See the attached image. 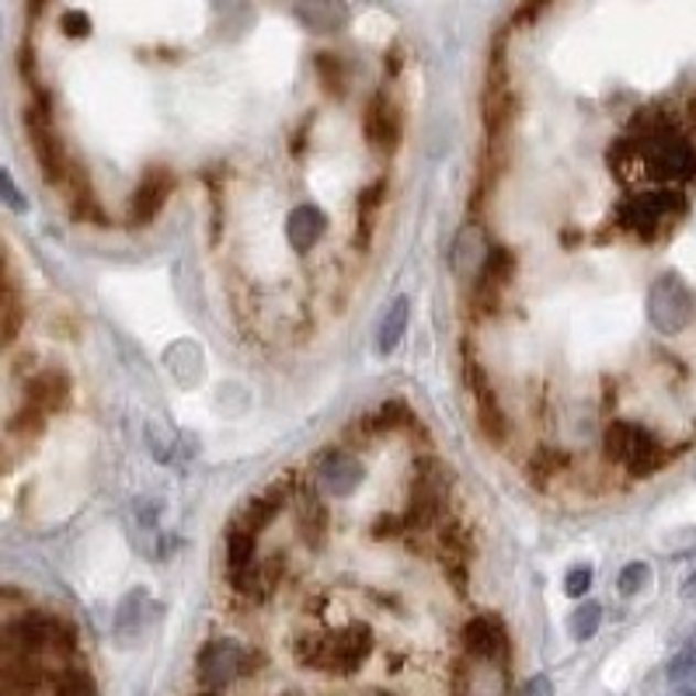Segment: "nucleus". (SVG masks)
<instances>
[{
	"label": "nucleus",
	"mask_w": 696,
	"mask_h": 696,
	"mask_svg": "<svg viewBox=\"0 0 696 696\" xmlns=\"http://www.w3.org/2000/svg\"><path fill=\"white\" fill-rule=\"evenodd\" d=\"M589 589H592V572L589 568H575V572H568V578H564V592H568L572 599H581Z\"/></svg>",
	"instance_id": "41"
},
{
	"label": "nucleus",
	"mask_w": 696,
	"mask_h": 696,
	"mask_svg": "<svg viewBox=\"0 0 696 696\" xmlns=\"http://www.w3.org/2000/svg\"><path fill=\"white\" fill-rule=\"evenodd\" d=\"M25 398L39 411H46V415L63 411L70 404V377L63 373V369H42V373H35L25 383Z\"/></svg>",
	"instance_id": "20"
},
{
	"label": "nucleus",
	"mask_w": 696,
	"mask_h": 696,
	"mask_svg": "<svg viewBox=\"0 0 696 696\" xmlns=\"http://www.w3.org/2000/svg\"><path fill=\"white\" fill-rule=\"evenodd\" d=\"M683 596L696 602V572H693V575L686 578V585H683Z\"/></svg>",
	"instance_id": "49"
},
{
	"label": "nucleus",
	"mask_w": 696,
	"mask_h": 696,
	"mask_svg": "<svg viewBox=\"0 0 696 696\" xmlns=\"http://www.w3.org/2000/svg\"><path fill=\"white\" fill-rule=\"evenodd\" d=\"M63 185H67V195H70V216L77 224H95V227H108V213L101 209V203L95 199V188H91V178H87V171L80 164L70 161L67 167V178H63Z\"/></svg>",
	"instance_id": "18"
},
{
	"label": "nucleus",
	"mask_w": 696,
	"mask_h": 696,
	"mask_svg": "<svg viewBox=\"0 0 696 696\" xmlns=\"http://www.w3.org/2000/svg\"><path fill=\"white\" fill-rule=\"evenodd\" d=\"M59 29L67 39H87L91 35V18H87L84 11H67L59 18Z\"/></svg>",
	"instance_id": "40"
},
{
	"label": "nucleus",
	"mask_w": 696,
	"mask_h": 696,
	"mask_svg": "<svg viewBox=\"0 0 696 696\" xmlns=\"http://www.w3.org/2000/svg\"><path fill=\"white\" fill-rule=\"evenodd\" d=\"M254 665H258V655H251L244 644L227 641V638L224 641H209L199 651V662H195V668H199V679H203L206 689H224L233 679L248 676Z\"/></svg>",
	"instance_id": "11"
},
{
	"label": "nucleus",
	"mask_w": 696,
	"mask_h": 696,
	"mask_svg": "<svg viewBox=\"0 0 696 696\" xmlns=\"http://www.w3.org/2000/svg\"><path fill=\"white\" fill-rule=\"evenodd\" d=\"M324 230H328V216H324V209L314 206V203L296 206L286 220V237H290L296 254H311L324 237Z\"/></svg>",
	"instance_id": "22"
},
{
	"label": "nucleus",
	"mask_w": 696,
	"mask_h": 696,
	"mask_svg": "<svg viewBox=\"0 0 696 696\" xmlns=\"http://www.w3.org/2000/svg\"><path fill=\"white\" fill-rule=\"evenodd\" d=\"M554 4V0H522V4H519V11H515V25H530V21H536L543 11H547Z\"/></svg>",
	"instance_id": "43"
},
{
	"label": "nucleus",
	"mask_w": 696,
	"mask_h": 696,
	"mask_svg": "<svg viewBox=\"0 0 696 696\" xmlns=\"http://www.w3.org/2000/svg\"><path fill=\"white\" fill-rule=\"evenodd\" d=\"M25 328V303L18 296H8V303L0 307V348H11Z\"/></svg>",
	"instance_id": "32"
},
{
	"label": "nucleus",
	"mask_w": 696,
	"mask_h": 696,
	"mask_svg": "<svg viewBox=\"0 0 696 696\" xmlns=\"http://www.w3.org/2000/svg\"><path fill=\"white\" fill-rule=\"evenodd\" d=\"M651 585V568L644 561H630L627 568L617 575V589H620V596H638V592H644Z\"/></svg>",
	"instance_id": "35"
},
{
	"label": "nucleus",
	"mask_w": 696,
	"mask_h": 696,
	"mask_svg": "<svg viewBox=\"0 0 696 696\" xmlns=\"http://www.w3.org/2000/svg\"><path fill=\"white\" fill-rule=\"evenodd\" d=\"M203 696H216V689H206V693H203Z\"/></svg>",
	"instance_id": "51"
},
{
	"label": "nucleus",
	"mask_w": 696,
	"mask_h": 696,
	"mask_svg": "<svg viewBox=\"0 0 696 696\" xmlns=\"http://www.w3.org/2000/svg\"><path fill=\"white\" fill-rule=\"evenodd\" d=\"M519 272V258L512 248L505 244H494L485 258L481 272L474 275V286H470V303H474V314L481 317H494L502 311V296L512 286V279Z\"/></svg>",
	"instance_id": "9"
},
{
	"label": "nucleus",
	"mask_w": 696,
	"mask_h": 696,
	"mask_svg": "<svg viewBox=\"0 0 696 696\" xmlns=\"http://www.w3.org/2000/svg\"><path fill=\"white\" fill-rule=\"evenodd\" d=\"M254 551H258V536L251 530H244L241 522H230L227 526V568L244 572L248 564H254Z\"/></svg>",
	"instance_id": "29"
},
{
	"label": "nucleus",
	"mask_w": 696,
	"mask_h": 696,
	"mask_svg": "<svg viewBox=\"0 0 696 696\" xmlns=\"http://www.w3.org/2000/svg\"><path fill=\"white\" fill-rule=\"evenodd\" d=\"M293 14L314 35H335L348 25V8L341 0H296Z\"/></svg>",
	"instance_id": "21"
},
{
	"label": "nucleus",
	"mask_w": 696,
	"mask_h": 696,
	"mask_svg": "<svg viewBox=\"0 0 696 696\" xmlns=\"http://www.w3.org/2000/svg\"><path fill=\"white\" fill-rule=\"evenodd\" d=\"M362 137L373 150H383V154H398V146L404 140V112L401 105L377 91L362 108Z\"/></svg>",
	"instance_id": "12"
},
{
	"label": "nucleus",
	"mask_w": 696,
	"mask_h": 696,
	"mask_svg": "<svg viewBox=\"0 0 696 696\" xmlns=\"http://www.w3.org/2000/svg\"><path fill=\"white\" fill-rule=\"evenodd\" d=\"M509 665L498 662H477V659H464L456 665V679L453 689L456 696H505L509 693Z\"/></svg>",
	"instance_id": "16"
},
{
	"label": "nucleus",
	"mask_w": 696,
	"mask_h": 696,
	"mask_svg": "<svg viewBox=\"0 0 696 696\" xmlns=\"http://www.w3.org/2000/svg\"><path fill=\"white\" fill-rule=\"evenodd\" d=\"M282 696H296V693H282Z\"/></svg>",
	"instance_id": "52"
},
{
	"label": "nucleus",
	"mask_w": 696,
	"mask_h": 696,
	"mask_svg": "<svg viewBox=\"0 0 696 696\" xmlns=\"http://www.w3.org/2000/svg\"><path fill=\"white\" fill-rule=\"evenodd\" d=\"M56 696H98V686L84 668H67L56 679Z\"/></svg>",
	"instance_id": "34"
},
{
	"label": "nucleus",
	"mask_w": 696,
	"mask_h": 696,
	"mask_svg": "<svg viewBox=\"0 0 696 696\" xmlns=\"http://www.w3.org/2000/svg\"><path fill=\"white\" fill-rule=\"evenodd\" d=\"M449 498V477L435 456H418L415 460V481L407 491V505L401 512L407 533H428L435 519L443 515Z\"/></svg>",
	"instance_id": "4"
},
{
	"label": "nucleus",
	"mask_w": 696,
	"mask_h": 696,
	"mask_svg": "<svg viewBox=\"0 0 696 696\" xmlns=\"http://www.w3.org/2000/svg\"><path fill=\"white\" fill-rule=\"evenodd\" d=\"M686 119H689V129L696 133V91H693L689 101H686Z\"/></svg>",
	"instance_id": "48"
},
{
	"label": "nucleus",
	"mask_w": 696,
	"mask_h": 696,
	"mask_svg": "<svg viewBox=\"0 0 696 696\" xmlns=\"http://www.w3.org/2000/svg\"><path fill=\"white\" fill-rule=\"evenodd\" d=\"M8 296H11V290H8V261H4V254H0V307L8 303Z\"/></svg>",
	"instance_id": "47"
},
{
	"label": "nucleus",
	"mask_w": 696,
	"mask_h": 696,
	"mask_svg": "<svg viewBox=\"0 0 696 696\" xmlns=\"http://www.w3.org/2000/svg\"><path fill=\"white\" fill-rule=\"evenodd\" d=\"M366 696H394V693H387V689H369Z\"/></svg>",
	"instance_id": "50"
},
{
	"label": "nucleus",
	"mask_w": 696,
	"mask_h": 696,
	"mask_svg": "<svg viewBox=\"0 0 696 696\" xmlns=\"http://www.w3.org/2000/svg\"><path fill=\"white\" fill-rule=\"evenodd\" d=\"M683 213H686V195L672 185H659L651 192L623 199L613 216H617L620 230L634 233L638 241H659V233L668 224H676Z\"/></svg>",
	"instance_id": "3"
},
{
	"label": "nucleus",
	"mask_w": 696,
	"mask_h": 696,
	"mask_svg": "<svg viewBox=\"0 0 696 696\" xmlns=\"http://www.w3.org/2000/svg\"><path fill=\"white\" fill-rule=\"evenodd\" d=\"M693 672H696V634L689 638V644L679 651V655L672 659V665H668V679H672V683H679V679L693 676Z\"/></svg>",
	"instance_id": "38"
},
{
	"label": "nucleus",
	"mask_w": 696,
	"mask_h": 696,
	"mask_svg": "<svg viewBox=\"0 0 696 696\" xmlns=\"http://www.w3.org/2000/svg\"><path fill=\"white\" fill-rule=\"evenodd\" d=\"M0 203L4 206H11L14 213H25L29 209V203H25V192H21L18 185H14V178L8 171H0Z\"/></svg>",
	"instance_id": "39"
},
{
	"label": "nucleus",
	"mask_w": 696,
	"mask_h": 696,
	"mask_svg": "<svg viewBox=\"0 0 696 696\" xmlns=\"http://www.w3.org/2000/svg\"><path fill=\"white\" fill-rule=\"evenodd\" d=\"M290 505V494H286V485L282 481H275L272 488H265L261 494H254V498H248L244 502V509L233 515V522H241L244 530H251L254 536L261 533V530H269L272 522L279 519V512Z\"/></svg>",
	"instance_id": "19"
},
{
	"label": "nucleus",
	"mask_w": 696,
	"mask_h": 696,
	"mask_svg": "<svg viewBox=\"0 0 696 696\" xmlns=\"http://www.w3.org/2000/svg\"><path fill=\"white\" fill-rule=\"evenodd\" d=\"M213 188H209V241L220 244L224 237V195H220V178H206Z\"/></svg>",
	"instance_id": "37"
},
{
	"label": "nucleus",
	"mask_w": 696,
	"mask_h": 696,
	"mask_svg": "<svg viewBox=\"0 0 696 696\" xmlns=\"http://www.w3.org/2000/svg\"><path fill=\"white\" fill-rule=\"evenodd\" d=\"M46 432V411H39L35 404H25V407H18L11 422H8V435H14V439H39V435Z\"/></svg>",
	"instance_id": "30"
},
{
	"label": "nucleus",
	"mask_w": 696,
	"mask_h": 696,
	"mask_svg": "<svg viewBox=\"0 0 696 696\" xmlns=\"http://www.w3.org/2000/svg\"><path fill=\"white\" fill-rule=\"evenodd\" d=\"M286 494L293 502V515H296V533L303 540L307 551H320L328 543V530H331V512L324 505V498L317 494L314 485H307L303 477H286Z\"/></svg>",
	"instance_id": "10"
},
{
	"label": "nucleus",
	"mask_w": 696,
	"mask_h": 696,
	"mask_svg": "<svg viewBox=\"0 0 696 696\" xmlns=\"http://www.w3.org/2000/svg\"><path fill=\"white\" fill-rule=\"evenodd\" d=\"M314 74L320 80V91L328 95L331 101H341L348 95V63L338 53L320 50L314 56Z\"/></svg>",
	"instance_id": "27"
},
{
	"label": "nucleus",
	"mask_w": 696,
	"mask_h": 696,
	"mask_svg": "<svg viewBox=\"0 0 696 696\" xmlns=\"http://www.w3.org/2000/svg\"><path fill=\"white\" fill-rule=\"evenodd\" d=\"M407 317H411V300L407 296H398L394 303H390V311L383 314L380 331H377V352L380 356H390L401 345V338L407 331Z\"/></svg>",
	"instance_id": "28"
},
{
	"label": "nucleus",
	"mask_w": 696,
	"mask_h": 696,
	"mask_svg": "<svg viewBox=\"0 0 696 696\" xmlns=\"http://www.w3.org/2000/svg\"><path fill=\"white\" fill-rule=\"evenodd\" d=\"M464 380L467 390L474 394V407H477V425H481V435L491 446H505L509 443V415L502 411V401H498V390L491 383V377L485 373V366L474 359L470 345L464 348Z\"/></svg>",
	"instance_id": "8"
},
{
	"label": "nucleus",
	"mask_w": 696,
	"mask_h": 696,
	"mask_svg": "<svg viewBox=\"0 0 696 696\" xmlns=\"http://www.w3.org/2000/svg\"><path fill=\"white\" fill-rule=\"evenodd\" d=\"M488 251H491V244H488L485 227L481 224H467L460 230V237H456V244H453V272L474 279L477 272H481Z\"/></svg>",
	"instance_id": "23"
},
{
	"label": "nucleus",
	"mask_w": 696,
	"mask_h": 696,
	"mask_svg": "<svg viewBox=\"0 0 696 696\" xmlns=\"http://www.w3.org/2000/svg\"><path fill=\"white\" fill-rule=\"evenodd\" d=\"M572 467V453L568 449H554V446H540L530 460H526V477L533 481V488H547L551 481Z\"/></svg>",
	"instance_id": "26"
},
{
	"label": "nucleus",
	"mask_w": 696,
	"mask_h": 696,
	"mask_svg": "<svg viewBox=\"0 0 696 696\" xmlns=\"http://www.w3.org/2000/svg\"><path fill=\"white\" fill-rule=\"evenodd\" d=\"M369 418V428H373V435H387V432H407V428H422L418 415H415V407H411L404 398H390L383 401L373 415H366Z\"/></svg>",
	"instance_id": "25"
},
{
	"label": "nucleus",
	"mask_w": 696,
	"mask_h": 696,
	"mask_svg": "<svg viewBox=\"0 0 696 696\" xmlns=\"http://www.w3.org/2000/svg\"><path fill=\"white\" fill-rule=\"evenodd\" d=\"M317 474H320L324 491L335 494V498H345V494H352L362 485L366 467H362L359 456H352V453L324 449V453H317Z\"/></svg>",
	"instance_id": "17"
},
{
	"label": "nucleus",
	"mask_w": 696,
	"mask_h": 696,
	"mask_svg": "<svg viewBox=\"0 0 696 696\" xmlns=\"http://www.w3.org/2000/svg\"><path fill=\"white\" fill-rule=\"evenodd\" d=\"M481 112H485L488 143H502L505 133L512 129V122H515V116H519V95H515L509 67H505V39L502 35H498L494 50H491V59H488V80H485Z\"/></svg>",
	"instance_id": "5"
},
{
	"label": "nucleus",
	"mask_w": 696,
	"mask_h": 696,
	"mask_svg": "<svg viewBox=\"0 0 696 696\" xmlns=\"http://www.w3.org/2000/svg\"><path fill=\"white\" fill-rule=\"evenodd\" d=\"M648 320L659 335L672 338L683 335L689 328V320L696 314V300L693 290L686 286V279L679 272H662L648 290Z\"/></svg>",
	"instance_id": "6"
},
{
	"label": "nucleus",
	"mask_w": 696,
	"mask_h": 696,
	"mask_svg": "<svg viewBox=\"0 0 696 696\" xmlns=\"http://www.w3.org/2000/svg\"><path fill=\"white\" fill-rule=\"evenodd\" d=\"M630 439H634V422H609L606 432H602V453L609 464H623L627 460V449H630Z\"/></svg>",
	"instance_id": "31"
},
{
	"label": "nucleus",
	"mask_w": 696,
	"mask_h": 696,
	"mask_svg": "<svg viewBox=\"0 0 696 696\" xmlns=\"http://www.w3.org/2000/svg\"><path fill=\"white\" fill-rule=\"evenodd\" d=\"M50 4H53V0H25V14H29L32 25H35V21H39L42 14L50 11Z\"/></svg>",
	"instance_id": "46"
},
{
	"label": "nucleus",
	"mask_w": 696,
	"mask_h": 696,
	"mask_svg": "<svg viewBox=\"0 0 696 696\" xmlns=\"http://www.w3.org/2000/svg\"><path fill=\"white\" fill-rule=\"evenodd\" d=\"M401 67H404V50H401V42H394V46L387 50V74H390V77H398Z\"/></svg>",
	"instance_id": "45"
},
{
	"label": "nucleus",
	"mask_w": 696,
	"mask_h": 696,
	"mask_svg": "<svg viewBox=\"0 0 696 696\" xmlns=\"http://www.w3.org/2000/svg\"><path fill=\"white\" fill-rule=\"evenodd\" d=\"M464 659H477V662H498V665H509L512 659V641H509V630L502 623V617L494 613H481L464 623Z\"/></svg>",
	"instance_id": "13"
},
{
	"label": "nucleus",
	"mask_w": 696,
	"mask_h": 696,
	"mask_svg": "<svg viewBox=\"0 0 696 696\" xmlns=\"http://www.w3.org/2000/svg\"><path fill=\"white\" fill-rule=\"evenodd\" d=\"M373 630L366 623H345L331 630H307L293 641V655L311 672H331V676H352L373 655Z\"/></svg>",
	"instance_id": "1"
},
{
	"label": "nucleus",
	"mask_w": 696,
	"mask_h": 696,
	"mask_svg": "<svg viewBox=\"0 0 696 696\" xmlns=\"http://www.w3.org/2000/svg\"><path fill=\"white\" fill-rule=\"evenodd\" d=\"M515 696H554V683H551V676H533L530 683H522V689Z\"/></svg>",
	"instance_id": "44"
},
{
	"label": "nucleus",
	"mask_w": 696,
	"mask_h": 696,
	"mask_svg": "<svg viewBox=\"0 0 696 696\" xmlns=\"http://www.w3.org/2000/svg\"><path fill=\"white\" fill-rule=\"evenodd\" d=\"M369 536L380 540V543H394V540L407 536V526H404V519L398 512H380L373 519V526H369Z\"/></svg>",
	"instance_id": "36"
},
{
	"label": "nucleus",
	"mask_w": 696,
	"mask_h": 696,
	"mask_svg": "<svg viewBox=\"0 0 696 696\" xmlns=\"http://www.w3.org/2000/svg\"><path fill=\"white\" fill-rule=\"evenodd\" d=\"M311 129H314V116H307V119H303V122L293 129V137H290V154H293V157H303V154H307Z\"/></svg>",
	"instance_id": "42"
},
{
	"label": "nucleus",
	"mask_w": 696,
	"mask_h": 696,
	"mask_svg": "<svg viewBox=\"0 0 696 696\" xmlns=\"http://www.w3.org/2000/svg\"><path fill=\"white\" fill-rule=\"evenodd\" d=\"M383 195H387V178L369 182L359 192V199H356V248L359 251H369V244H373V230H377Z\"/></svg>",
	"instance_id": "24"
},
{
	"label": "nucleus",
	"mask_w": 696,
	"mask_h": 696,
	"mask_svg": "<svg viewBox=\"0 0 696 696\" xmlns=\"http://www.w3.org/2000/svg\"><path fill=\"white\" fill-rule=\"evenodd\" d=\"M286 578V554H269L244 572H230V589L248 602H269Z\"/></svg>",
	"instance_id": "15"
},
{
	"label": "nucleus",
	"mask_w": 696,
	"mask_h": 696,
	"mask_svg": "<svg viewBox=\"0 0 696 696\" xmlns=\"http://www.w3.org/2000/svg\"><path fill=\"white\" fill-rule=\"evenodd\" d=\"M174 185H178V178H174L171 167H161V164L157 167H146L140 185L133 188V195H129L126 220L133 224V227H150L161 216L164 203L171 199Z\"/></svg>",
	"instance_id": "14"
},
{
	"label": "nucleus",
	"mask_w": 696,
	"mask_h": 696,
	"mask_svg": "<svg viewBox=\"0 0 696 696\" xmlns=\"http://www.w3.org/2000/svg\"><path fill=\"white\" fill-rule=\"evenodd\" d=\"M602 623V606L599 602H585L575 609V617H572V638L575 641H592L596 638V630Z\"/></svg>",
	"instance_id": "33"
},
{
	"label": "nucleus",
	"mask_w": 696,
	"mask_h": 696,
	"mask_svg": "<svg viewBox=\"0 0 696 696\" xmlns=\"http://www.w3.org/2000/svg\"><path fill=\"white\" fill-rule=\"evenodd\" d=\"M25 137L32 143V154L39 161L42 178L50 185H63L70 157H67V150H63V140L53 126V101H32L25 108Z\"/></svg>",
	"instance_id": "7"
},
{
	"label": "nucleus",
	"mask_w": 696,
	"mask_h": 696,
	"mask_svg": "<svg viewBox=\"0 0 696 696\" xmlns=\"http://www.w3.org/2000/svg\"><path fill=\"white\" fill-rule=\"evenodd\" d=\"M77 648V627L53 613L25 609L14 620L0 627V659H32L42 662L46 655H70Z\"/></svg>",
	"instance_id": "2"
}]
</instances>
